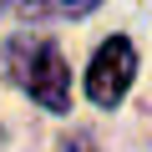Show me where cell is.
<instances>
[{
	"mask_svg": "<svg viewBox=\"0 0 152 152\" xmlns=\"http://www.w3.org/2000/svg\"><path fill=\"white\" fill-rule=\"evenodd\" d=\"M5 71L46 112H71V66H66L56 41H46V36H10L5 41Z\"/></svg>",
	"mask_w": 152,
	"mask_h": 152,
	"instance_id": "cell-1",
	"label": "cell"
},
{
	"mask_svg": "<svg viewBox=\"0 0 152 152\" xmlns=\"http://www.w3.org/2000/svg\"><path fill=\"white\" fill-rule=\"evenodd\" d=\"M132 76H137V51H132L127 36H112V41H102L96 56H91L86 91H91L96 107H117V102L127 96V86H132Z\"/></svg>",
	"mask_w": 152,
	"mask_h": 152,
	"instance_id": "cell-2",
	"label": "cell"
},
{
	"mask_svg": "<svg viewBox=\"0 0 152 152\" xmlns=\"http://www.w3.org/2000/svg\"><path fill=\"white\" fill-rule=\"evenodd\" d=\"M61 152H102V147L91 132H71V137H61Z\"/></svg>",
	"mask_w": 152,
	"mask_h": 152,
	"instance_id": "cell-3",
	"label": "cell"
}]
</instances>
